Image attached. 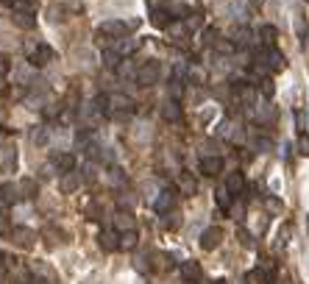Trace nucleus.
<instances>
[{
  "label": "nucleus",
  "instance_id": "f257e3e1",
  "mask_svg": "<svg viewBox=\"0 0 309 284\" xmlns=\"http://www.w3.org/2000/svg\"><path fill=\"white\" fill-rule=\"evenodd\" d=\"M106 111L109 115H128V111H134V100L123 92H111L106 95Z\"/></svg>",
  "mask_w": 309,
  "mask_h": 284
},
{
  "label": "nucleus",
  "instance_id": "f03ea898",
  "mask_svg": "<svg viewBox=\"0 0 309 284\" xmlns=\"http://www.w3.org/2000/svg\"><path fill=\"white\" fill-rule=\"evenodd\" d=\"M139 25V20H131V22H120V20H109V22H103V25L98 28V34L100 37H126V31L128 28H136Z\"/></svg>",
  "mask_w": 309,
  "mask_h": 284
},
{
  "label": "nucleus",
  "instance_id": "7ed1b4c3",
  "mask_svg": "<svg viewBox=\"0 0 309 284\" xmlns=\"http://www.w3.org/2000/svg\"><path fill=\"white\" fill-rule=\"evenodd\" d=\"M159 62H148V64H142L139 70H136V84L139 87H153L159 81Z\"/></svg>",
  "mask_w": 309,
  "mask_h": 284
},
{
  "label": "nucleus",
  "instance_id": "20e7f679",
  "mask_svg": "<svg viewBox=\"0 0 309 284\" xmlns=\"http://www.w3.org/2000/svg\"><path fill=\"white\" fill-rule=\"evenodd\" d=\"M9 240L14 242L17 248H34V240H37V234H34L31 229L17 226V229H11V232H9Z\"/></svg>",
  "mask_w": 309,
  "mask_h": 284
},
{
  "label": "nucleus",
  "instance_id": "39448f33",
  "mask_svg": "<svg viewBox=\"0 0 309 284\" xmlns=\"http://www.w3.org/2000/svg\"><path fill=\"white\" fill-rule=\"evenodd\" d=\"M220 242H223V229L220 226H209L201 234V248H204V251H215Z\"/></svg>",
  "mask_w": 309,
  "mask_h": 284
},
{
  "label": "nucleus",
  "instance_id": "423d86ee",
  "mask_svg": "<svg viewBox=\"0 0 309 284\" xmlns=\"http://www.w3.org/2000/svg\"><path fill=\"white\" fill-rule=\"evenodd\" d=\"M53 47L50 45H37V50L28 56V62H31V67H45V64H50L53 62Z\"/></svg>",
  "mask_w": 309,
  "mask_h": 284
},
{
  "label": "nucleus",
  "instance_id": "0eeeda50",
  "mask_svg": "<svg viewBox=\"0 0 309 284\" xmlns=\"http://www.w3.org/2000/svg\"><path fill=\"white\" fill-rule=\"evenodd\" d=\"M201 173L209 176V179L220 176L223 173V159L220 156H204V159H201Z\"/></svg>",
  "mask_w": 309,
  "mask_h": 284
},
{
  "label": "nucleus",
  "instance_id": "6e6552de",
  "mask_svg": "<svg viewBox=\"0 0 309 284\" xmlns=\"http://www.w3.org/2000/svg\"><path fill=\"white\" fill-rule=\"evenodd\" d=\"M259 59L267 64V70H273V73H278V70H284V56L276 50V47H267L265 53H259Z\"/></svg>",
  "mask_w": 309,
  "mask_h": 284
},
{
  "label": "nucleus",
  "instance_id": "1a4fd4ad",
  "mask_svg": "<svg viewBox=\"0 0 309 284\" xmlns=\"http://www.w3.org/2000/svg\"><path fill=\"white\" fill-rule=\"evenodd\" d=\"M153 206H156V212H170L176 206V189L173 187H167V189H162V192H159V198L153 201Z\"/></svg>",
  "mask_w": 309,
  "mask_h": 284
},
{
  "label": "nucleus",
  "instance_id": "9d476101",
  "mask_svg": "<svg viewBox=\"0 0 309 284\" xmlns=\"http://www.w3.org/2000/svg\"><path fill=\"white\" fill-rule=\"evenodd\" d=\"M11 22H14L17 28H22V31H31V28H37V17H34L31 11H20V9H14Z\"/></svg>",
  "mask_w": 309,
  "mask_h": 284
},
{
  "label": "nucleus",
  "instance_id": "9b49d317",
  "mask_svg": "<svg viewBox=\"0 0 309 284\" xmlns=\"http://www.w3.org/2000/svg\"><path fill=\"white\" fill-rule=\"evenodd\" d=\"M98 245L103 248V251H117V248H120V234L106 229V232L98 234Z\"/></svg>",
  "mask_w": 309,
  "mask_h": 284
},
{
  "label": "nucleus",
  "instance_id": "f8f14e48",
  "mask_svg": "<svg viewBox=\"0 0 309 284\" xmlns=\"http://www.w3.org/2000/svg\"><path fill=\"white\" fill-rule=\"evenodd\" d=\"M81 187V179H78V173H73V170H70V173H62V179H59V189H62V192H75V189Z\"/></svg>",
  "mask_w": 309,
  "mask_h": 284
},
{
  "label": "nucleus",
  "instance_id": "ddd939ff",
  "mask_svg": "<svg viewBox=\"0 0 309 284\" xmlns=\"http://www.w3.org/2000/svg\"><path fill=\"white\" fill-rule=\"evenodd\" d=\"M115 229L117 232H128V229H134V215L128 209H120V212H115Z\"/></svg>",
  "mask_w": 309,
  "mask_h": 284
},
{
  "label": "nucleus",
  "instance_id": "4468645a",
  "mask_svg": "<svg viewBox=\"0 0 309 284\" xmlns=\"http://www.w3.org/2000/svg\"><path fill=\"white\" fill-rule=\"evenodd\" d=\"M162 117H164V120H170V123L181 120V106H178L176 98H170V100H164V103H162Z\"/></svg>",
  "mask_w": 309,
  "mask_h": 284
},
{
  "label": "nucleus",
  "instance_id": "2eb2a0df",
  "mask_svg": "<svg viewBox=\"0 0 309 284\" xmlns=\"http://www.w3.org/2000/svg\"><path fill=\"white\" fill-rule=\"evenodd\" d=\"M226 187H229V192H231V195H240L242 189H245V176H242L240 170L229 173V179H226Z\"/></svg>",
  "mask_w": 309,
  "mask_h": 284
},
{
  "label": "nucleus",
  "instance_id": "dca6fc26",
  "mask_svg": "<svg viewBox=\"0 0 309 284\" xmlns=\"http://www.w3.org/2000/svg\"><path fill=\"white\" fill-rule=\"evenodd\" d=\"M53 164H56L62 173H70V170H75V156L73 153H56V156H53Z\"/></svg>",
  "mask_w": 309,
  "mask_h": 284
},
{
  "label": "nucleus",
  "instance_id": "f3484780",
  "mask_svg": "<svg viewBox=\"0 0 309 284\" xmlns=\"http://www.w3.org/2000/svg\"><path fill=\"white\" fill-rule=\"evenodd\" d=\"M136 245H139V234H136L134 229L120 232V248H123V251H134Z\"/></svg>",
  "mask_w": 309,
  "mask_h": 284
},
{
  "label": "nucleus",
  "instance_id": "a211bd4d",
  "mask_svg": "<svg viewBox=\"0 0 309 284\" xmlns=\"http://www.w3.org/2000/svg\"><path fill=\"white\" fill-rule=\"evenodd\" d=\"M0 195H3L9 204H14V201H20L22 198V192H20V184H11V181H6L3 187H0Z\"/></svg>",
  "mask_w": 309,
  "mask_h": 284
},
{
  "label": "nucleus",
  "instance_id": "6ab92c4d",
  "mask_svg": "<svg viewBox=\"0 0 309 284\" xmlns=\"http://www.w3.org/2000/svg\"><path fill=\"white\" fill-rule=\"evenodd\" d=\"M181 276L187 281H198L201 279V265L198 262H181Z\"/></svg>",
  "mask_w": 309,
  "mask_h": 284
},
{
  "label": "nucleus",
  "instance_id": "aec40b11",
  "mask_svg": "<svg viewBox=\"0 0 309 284\" xmlns=\"http://www.w3.org/2000/svg\"><path fill=\"white\" fill-rule=\"evenodd\" d=\"M178 189H181V195H195L198 184H195V179L189 173H181L178 176Z\"/></svg>",
  "mask_w": 309,
  "mask_h": 284
},
{
  "label": "nucleus",
  "instance_id": "412c9836",
  "mask_svg": "<svg viewBox=\"0 0 309 284\" xmlns=\"http://www.w3.org/2000/svg\"><path fill=\"white\" fill-rule=\"evenodd\" d=\"M136 47H139V39H123V37H120V42H117V47H115V50L120 53L123 59H126V56H131V53L136 50Z\"/></svg>",
  "mask_w": 309,
  "mask_h": 284
},
{
  "label": "nucleus",
  "instance_id": "4be33fe9",
  "mask_svg": "<svg viewBox=\"0 0 309 284\" xmlns=\"http://www.w3.org/2000/svg\"><path fill=\"white\" fill-rule=\"evenodd\" d=\"M259 37H262V42H265L267 47H273V45H276V39H278L276 25H262V28H259Z\"/></svg>",
  "mask_w": 309,
  "mask_h": 284
},
{
  "label": "nucleus",
  "instance_id": "5701e85b",
  "mask_svg": "<svg viewBox=\"0 0 309 284\" xmlns=\"http://www.w3.org/2000/svg\"><path fill=\"white\" fill-rule=\"evenodd\" d=\"M120 62H123V56H120L117 50H109V47L103 50V64H106L109 70H117V67H120Z\"/></svg>",
  "mask_w": 309,
  "mask_h": 284
},
{
  "label": "nucleus",
  "instance_id": "b1692460",
  "mask_svg": "<svg viewBox=\"0 0 309 284\" xmlns=\"http://www.w3.org/2000/svg\"><path fill=\"white\" fill-rule=\"evenodd\" d=\"M151 22H153V25H156V28H167V25H170V22H173V20H170V11H162V9H156V11H153V14H151Z\"/></svg>",
  "mask_w": 309,
  "mask_h": 284
},
{
  "label": "nucleus",
  "instance_id": "393cba45",
  "mask_svg": "<svg viewBox=\"0 0 309 284\" xmlns=\"http://www.w3.org/2000/svg\"><path fill=\"white\" fill-rule=\"evenodd\" d=\"M248 281H251V284H270L273 279H270V273H267L265 268H257V270L248 273Z\"/></svg>",
  "mask_w": 309,
  "mask_h": 284
},
{
  "label": "nucleus",
  "instance_id": "a878e982",
  "mask_svg": "<svg viewBox=\"0 0 309 284\" xmlns=\"http://www.w3.org/2000/svg\"><path fill=\"white\" fill-rule=\"evenodd\" d=\"M37 181L34 179H22L20 181V192H22V198H34V195H37Z\"/></svg>",
  "mask_w": 309,
  "mask_h": 284
},
{
  "label": "nucleus",
  "instance_id": "bb28decb",
  "mask_svg": "<svg viewBox=\"0 0 309 284\" xmlns=\"http://www.w3.org/2000/svg\"><path fill=\"white\" fill-rule=\"evenodd\" d=\"M248 42H251V31H248V28H237V31H234V45L237 47H245Z\"/></svg>",
  "mask_w": 309,
  "mask_h": 284
},
{
  "label": "nucleus",
  "instance_id": "cd10ccee",
  "mask_svg": "<svg viewBox=\"0 0 309 284\" xmlns=\"http://www.w3.org/2000/svg\"><path fill=\"white\" fill-rule=\"evenodd\" d=\"M295 148H298L301 156H309V134H306V131L298 134V142H295Z\"/></svg>",
  "mask_w": 309,
  "mask_h": 284
},
{
  "label": "nucleus",
  "instance_id": "c85d7f7f",
  "mask_svg": "<svg viewBox=\"0 0 309 284\" xmlns=\"http://www.w3.org/2000/svg\"><path fill=\"white\" fill-rule=\"evenodd\" d=\"M217 204H220V209H229V206H231V192H229V187H220V189H217Z\"/></svg>",
  "mask_w": 309,
  "mask_h": 284
},
{
  "label": "nucleus",
  "instance_id": "c756f323",
  "mask_svg": "<svg viewBox=\"0 0 309 284\" xmlns=\"http://www.w3.org/2000/svg\"><path fill=\"white\" fill-rule=\"evenodd\" d=\"M178 223H181V220H178L176 212H164V220H162L164 229H178Z\"/></svg>",
  "mask_w": 309,
  "mask_h": 284
},
{
  "label": "nucleus",
  "instance_id": "7c9ffc66",
  "mask_svg": "<svg viewBox=\"0 0 309 284\" xmlns=\"http://www.w3.org/2000/svg\"><path fill=\"white\" fill-rule=\"evenodd\" d=\"M31 139H34V145H45V142H47V128L45 126L37 128V131L31 134Z\"/></svg>",
  "mask_w": 309,
  "mask_h": 284
},
{
  "label": "nucleus",
  "instance_id": "2f4dec72",
  "mask_svg": "<svg viewBox=\"0 0 309 284\" xmlns=\"http://www.w3.org/2000/svg\"><path fill=\"white\" fill-rule=\"evenodd\" d=\"M259 84H262V95H265V98H273V92H276L273 81H270V78H265V81H259Z\"/></svg>",
  "mask_w": 309,
  "mask_h": 284
},
{
  "label": "nucleus",
  "instance_id": "473e14b6",
  "mask_svg": "<svg viewBox=\"0 0 309 284\" xmlns=\"http://www.w3.org/2000/svg\"><path fill=\"white\" fill-rule=\"evenodd\" d=\"M204 42L206 45H215L217 42V31H215V28H206V31H204Z\"/></svg>",
  "mask_w": 309,
  "mask_h": 284
},
{
  "label": "nucleus",
  "instance_id": "72a5a7b5",
  "mask_svg": "<svg viewBox=\"0 0 309 284\" xmlns=\"http://www.w3.org/2000/svg\"><path fill=\"white\" fill-rule=\"evenodd\" d=\"M11 70V62H9V56H3V53H0V75H6Z\"/></svg>",
  "mask_w": 309,
  "mask_h": 284
},
{
  "label": "nucleus",
  "instance_id": "f704fd0d",
  "mask_svg": "<svg viewBox=\"0 0 309 284\" xmlns=\"http://www.w3.org/2000/svg\"><path fill=\"white\" fill-rule=\"evenodd\" d=\"M170 92H173V98L178 100V95H181V92H184V84H181V81H178V78H176V81H173V84H170Z\"/></svg>",
  "mask_w": 309,
  "mask_h": 284
},
{
  "label": "nucleus",
  "instance_id": "c9c22d12",
  "mask_svg": "<svg viewBox=\"0 0 309 284\" xmlns=\"http://www.w3.org/2000/svg\"><path fill=\"white\" fill-rule=\"evenodd\" d=\"M170 257H167V253H156V268H170Z\"/></svg>",
  "mask_w": 309,
  "mask_h": 284
},
{
  "label": "nucleus",
  "instance_id": "e433bc0d",
  "mask_svg": "<svg viewBox=\"0 0 309 284\" xmlns=\"http://www.w3.org/2000/svg\"><path fill=\"white\" fill-rule=\"evenodd\" d=\"M117 201H120V206H131V204H134V195H131V192H123Z\"/></svg>",
  "mask_w": 309,
  "mask_h": 284
},
{
  "label": "nucleus",
  "instance_id": "4c0bfd02",
  "mask_svg": "<svg viewBox=\"0 0 309 284\" xmlns=\"http://www.w3.org/2000/svg\"><path fill=\"white\" fill-rule=\"evenodd\" d=\"M267 209H270V212H282V201H276V198H267Z\"/></svg>",
  "mask_w": 309,
  "mask_h": 284
},
{
  "label": "nucleus",
  "instance_id": "58836bf2",
  "mask_svg": "<svg viewBox=\"0 0 309 284\" xmlns=\"http://www.w3.org/2000/svg\"><path fill=\"white\" fill-rule=\"evenodd\" d=\"M198 25H201V17H198V14L187 17V28H189V31H192V28H198Z\"/></svg>",
  "mask_w": 309,
  "mask_h": 284
},
{
  "label": "nucleus",
  "instance_id": "ea45409f",
  "mask_svg": "<svg viewBox=\"0 0 309 284\" xmlns=\"http://www.w3.org/2000/svg\"><path fill=\"white\" fill-rule=\"evenodd\" d=\"M240 240H242V245H248V248L254 245V242H251V234H248L245 229H240Z\"/></svg>",
  "mask_w": 309,
  "mask_h": 284
},
{
  "label": "nucleus",
  "instance_id": "a19ab883",
  "mask_svg": "<svg viewBox=\"0 0 309 284\" xmlns=\"http://www.w3.org/2000/svg\"><path fill=\"white\" fill-rule=\"evenodd\" d=\"M109 179H111V181H123V173H120L117 167H111V170H109Z\"/></svg>",
  "mask_w": 309,
  "mask_h": 284
},
{
  "label": "nucleus",
  "instance_id": "79ce46f5",
  "mask_svg": "<svg viewBox=\"0 0 309 284\" xmlns=\"http://www.w3.org/2000/svg\"><path fill=\"white\" fill-rule=\"evenodd\" d=\"M257 148H262V151H270V139H257Z\"/></svg>",
  "mask_w": 309,
  "mask_h": 284
},
{
  "label": "nucleus",
  "instance_id": "37998d69",
  "mask_svg": "<svg viewBox=\"0 0 309 284\" xmlns=\"http://www.w3.org/2000/svg\"><path fill=\"white\" fill-rule=\"evenodd\" d=\"M6 142H9V131H6V128H0V145H6Z\"/></svg>",
  "mask_w": 309,
  "mask_h": 284
},
{
  "label": "nucleus",
  "instance_id": "c03bdc74",
  "mask_svg": "<svg viewBox=\"0 0 309 284\" xmlns=\"http://www.w3.org/2000/svg\"><path fill=\"white\" fill-rule=\"evenodd\" d=\"M6 204H9V201H6V198H3V195H0V217H3V215H6Z\"/></svg>",
  "mask_w": 309,
  "mask_h": 284
},
{
  "label": "nucleus",
  "instance_id": "a18cd8bd",
  "mask_svg": "<svg viewBox=\"0 0 309 284\" xmlns=\"http://www.w3.org/2000/svg\"><path fill=\"white\" fill-rule=\"evenodd\" d=\"M0 3H3V6H11V9H14V6H17V0H0Z\"/></svg>",
  "mask_w": 309,
  "mask_h": 284
},
{
  "label": "nucleus",
  "instance_id": "49530a36",
  "mask_svg": "<svg viewBox=\"0 0 309 284\" xmlns=\"http://www.w3.org/2000/svg\"><path fill=\"white\" fill-rule=\"evenodd\" d=\"M3 270H6V259L0 257V273H3Z\"/></svg>",
  "mask_w": 309,
  "mask_h": 284
},
{
  "label": "nucleus",
  "instance_id": "de8ad7c7",
  "mask_svg": "<svg viewBox=\"0 0 309 284\" xmlns=\"http://www.w3.org/2000/svg\"><path fill=\"white\" fill-rule=\"evenodd\" d=\"M0 92H6V87H3V75H0Z\"/></svg>",
  "mask_w": 309,
  "mask_h": 284
},
{
  "label": "nucleus",
  "instance_id": "09e8293b",
  "mask_svg": "<svg viewBox=\"0 0 309 284\" xmlns=\"http://www.w3.org/2000/svg\"><path fill=\"white\" fill-rule=\"evenodd\" d=\"M0 120H3V109H0Z\"/></svg>",
  "mask_w": 309,
  "mask_h": 284
},
{
  "label": "nucleus",
  "instance_id": "8fccbe9b",
  "mask_svg": "<svg viewBox=\"0 0 309 284\" xmlns=\"http://www.w3.org/2000/svg\"><path fill=\"white\" fill-rule=\"evenodd\" d=\"M215 284H226V281H223V279H220V281H215Z\"/></svg>",
  "mask_w": 309,
  "mask_h": 284
},
{
  "label": "nucleus",
  "instance_id": "3c124183",
  "mask_svg": "<svg viewBox=\"0 0 309 284\" xmlns=\"http://www.w3.org/2000/svg\"><path fill=\"white\" fill-rule=\"evenodd\" d=\"M278 284H287V281H278Z\"/></svg>",
  "mask_w": 309,
  "mask_h": 284
}]
</instances>
